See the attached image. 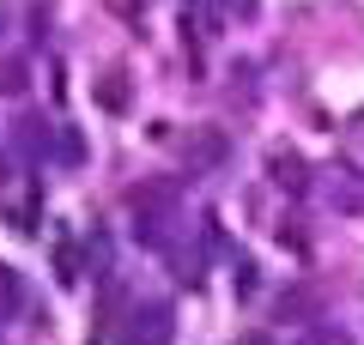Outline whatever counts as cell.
I'll list each match as a JSON object with an SVG mask.
<instances>
[{"mask_svg": "<svg viewBox=\"0 0 364 345\" xmlns=\"http://www.w3.org/2000/svg\"><path fill=\"white\" fill-rule=\"evenodd\" d=\"M328 200H334L340 212H358V206H364V182L352 176V170H334V182H328Z\"/></svg>", "mask_w": 364, "mask_h": 345, "instance_id": "277c9868", "label": "cell"}, {"mask_svg": "<svg viewBox=\"0 0 364 345\" xmlns=\"http://www.w3.org/2000/svg\"><path fill=\"white\" fill-rule=\"evenodd\" d=\"M176 339V315L170 303H134L116 327V345H170Z\"/></svg>", "mask_w": 364, "mask_h": 345, "instance_id": "6da1fadb", "label": "cell"}, {"mask_svg": "<svg viewBox=\"0 0 364 345\" xmlns=\"http://www.w3.org/2000/svg\"><path fill=\"white\" fill-rule=\"evenodd\" d=\"M231 345H273V333H261V327H249V333H237Z\"/></svg>", "mask_w": 364, "mask_h": 345, "instance_id": "8fae6325", "label": "cell"}, {"mask_svg": "<svg viewBox=\"0 0 364 345\" xmlns=\"http://www.w3.org/2000/svg\"><path fill=\"white\" fill-rule=\"evenodd\" d=\"M219 6H225V13H237V18H249V13H255V0H219Z\"/></svg>", "mask_w": 364, "mask_h": 345, "instance_id": "7c38bea8", "label": "cell"}, {"mask_svg": "<svg viewBox=\"0 0 364 345\" xmlns=\"http://www.w3.org/2000/svg\"><path fill=\"white\" fill-rule=\"evenodd\" d=\"M109 6H116V13H140V6H134V0H109Z\"/></svg>", "mask_w": 364, "mask_h": 345, "instance_id": "5bb4252c", "label": "cell"}, {"mask_svg": "<svg viewBox=\"0 0 364 345\" xmlns=\"http://www.w3.org/2000/svg\"><path fill=\"white\" fill-rule=\"evenodd\" d=\"M0 91H25V67H18V61L0 67Z\"/></svg>", "mask_w": 364, "mask_h": 345, "instance_id": "ba28073f", "label": "cell"}, {"mask_svg": "<svg viewBox=\"0 0 364 345\" xmlns=\"http://www.w3.org/2000/svg\"><path fill=\"white\" fill-rule=\"evenodd\" d=\"M97 103H104V109H128V85H122V73H109L104 85H97Z\"/></svg>", "mask_w": 364, "mask_h": 345, "instance_id": "8992f818", "label": "cell"}, {"mask_svg": "<svg viewBox=\"0 0 364 345\" xmlns=\"http://www.w3.org/2000/svg\"><path fill=\"white\" fill-rule=\"evenodd\" d=\"M0 194H6V158H0Z\"/></svg>", "mask_w": 364, "mask_h": 345, "instance_id": "9a60e30c", "label": "cell"}, {"mask_svg": "<svg viewBox=\"0 0 364 345\" xmlns=\"http://www.w3.org/2000/svg\"><path fill=\"white\" fill-rule=\"evenodd\" d=\"M310 309H316V291H304V285L279 297V315H310Z\"/></svg>", "mask_w": 364, "mask_h": 345, "instance_id": "52a82bcc", "label": "cell"}, {"mask_svg": "<svg viewBox=\"0 0 364 345\" xmlns=\"http://www.w3.org/2000/svg\"><path fill=\"white\" fill-rule=\"evenodd\" d=\"M225 164V133L219 128H188V170Z\"/></svg>", "mask_w": 364, "mask_h": 345, "instance_id": "3957f363", "label": "cell"}, {"mask_svg": "<svg viewBox=\"0 0 364 345\" xmlns=\"http://www.w3.org/2000/svg\"><path fill=\"white\" fill-rule=\"evenodd\" d=\"M18 309H25V279L18 267H0V321H13Z\"/></svg>", "mask_w": 364, "mask_h": 345, "instance_id": "5b68a950", "label": "cell"}, {"mask_svg": "<svg viewBox=\"0 0 364 345\" xmlns=\"http://www.w3.org/2000/svg\"><path fill=\"white\" fill-rule=\"evenodd\" d=\"M55 267H61V279H67V285L79 279V255H73V248H61V255H55Z\"/></svg>", "mask_w": 364, "mask_h": 345, "instance_id": "9c48e42d", "label": "cell"}, {"mask_svg": "<svg viewBox=\"0 0 364 345\" xmlns=\"http://www.w3.org/2000/svg\"><path fill=\"white\" fill-rule=\"evenodd\" d=\"M267 176L279 182V188H291V194L310 188V170H304V158L291 152V146H273V152H267Z\"/></svg>", "mask_w": 364, "mask_h": 345, "instance_id": "7a4b0ae2", "label": "cell"}, {"mask_svg": "<svg viewBox=\"0 0 364 345\" xmlns=\"http://www.w3.org/2000/svg\"><path fill=\"white\" fill-rule=\"evenodd\" d=\"M249 291H255V267L243 261V267H237V297H249Z\"/></svg>", "mask_w": 364, "mask_h": 345, "instance_id": "30bf717a", "label": "cell"}, {"mask_svg": "<svg viewBox=\"0 0 364 345\" xmlns=\"http://www.w3.org/2000/svg\"><path fill=\"white\" fill-rule=\"evenodd\" d=\"M304 345H340V333H328V327H316V333H310V339H304Z\"/></svg>", "mask_w": 364, "mask_h": 345, "instance_id": "4fadbf2b", "label": "cell"}]
</instances>
